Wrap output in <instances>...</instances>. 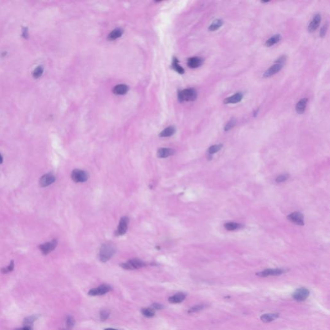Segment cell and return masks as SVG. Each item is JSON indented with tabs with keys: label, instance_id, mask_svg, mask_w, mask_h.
Listing matches in <instances>:
<instances>
[{
	"label": "cell",
	"instance_id": "1",
	"mask_svg": "<svg viewBox=\"0 0 330 330\" xmlns=\"http://www.w3.org/2000/svg\"><path fill=\"white\" fill-rule=\"evenodd\" d=\"M116 252V247L112 243L107 242L103 244L99 251V260L103 262H106L114 256Z\"/></svg>",
	"mask_w": 330,
	"mask_h": 330
},
{
	"label": "cell",
	"instance_id": "2",
	"mask_svg": "<svg viewBox=\"0 0 330 330\" xmlns=\"http://www.w3.org/2000/svg\"><path fill=\"white\" fill-rule=\"evenodd\" d=\"M197 93L194 88H187L178 93V99L180 102L193 101L197 99Z\"/></svg>",
	"mask_w": 330,
	"mask_h": 330
},
{
	"label": "cell",
	"instance_id": "3",
	"mask_svg": "<svg viewBox=\"0 0 330 330\" xmlns=\"http://www.w3.org/2000/svg\"><path fill=\"white\" fill-rule=\"evenodd\" d=\"M121 267L127 270H133L143 268L146 266V264L139 258H132L128 260L126 262H123L120 264Z\"/></svg>",
	"mask_w": 330,
	"mask_h": 330
},
{
	"label": "cell",
	"instance_id": "4",
	"mask_svg": "<svg viewBox=\"0 0 330 330\" xmlns=\"http://www.w3.org/2000/svg\"><path fill=\"white\" fill-rule=\"evenodd\" d=\"M112 290V286L108 284H102V285L98 286V288H92L88 293V295L90 296H99L105 295L106 293L111 292Z\"/></svg>",
	"mask_w": 330,
	"mask_h": 330
},
{
	"label": "cell",
	"instance_id": "5",
	"mask_svg": "<svg viewBox=\"0 0 330 330\" xmlns=\"http://www.w3.org/2000/svg\"><path fill=\"white\" fill-rule=\"evenodd\" d=\"M71 177L76 183H84L88 180V175L86 172L82 170L76 169L72 171Z\"/></svg>",
	"mask_w": 330,
	"mask_h": 330
},
{
	"label": "cell",
	"instance_id": "6",
	"mask_svg": "<svg viewBox=\"0 0 330 330\" xmlns=\"http://www.w3.org/2000/svg\"><path fill=\"white\" fill-rule=\"evenodd\" d=\"M287 270L285 269L282 268H275V269H266L264 270L261 272H258L257 274V275L261 277H265L268 276H277L280 275L285 272H286Z\"/></svg>",
	"mask_w": 330,
	"mask_h": 330
},
{
	"label": "cell",
	"instance_id": "7",
	"mask_svg": "<svg viewBox=\"0 0 330 330\" xmlns=\"http://www.w3.org/2000/svg\"><path fill=\"white\" fill-rule=\"evenodd\" d=\"M309 295V290L306 288H301L297 289L293 293V298L299 302L305 301Z\"/></svg>",
	"mask_w": 330,
	"mask_h": 330
},
{
	"label": "cell",
	"instance_id": "8",
	"mask_svg": "<svg viewBox=\"0 0 330 330\" xmlns=\"http://www.w3.org/2000/svg\"><path fill=\"white\" fill-rule=\"evenodd\" d=\"M57 242L55 239L50 242L45 243L40 246V249L44 255H47L57 247Z\"/></svg>",
	"mask_w": 330,
	"mask_h": 330
},
{
	"label": "cell",
	"instance_id": "9",
	"mask_svg": "<svg viewBox=\"0 0 330 330\" xmlns=\"http://www.w3.org/2000/svg\"><path fill=\"white\" fill-rule=\"evenodd\" d=\"M129 222V219L127 217H122L119 223L117 231L115 232L116 235H122L126 234L128 229V224Z\"/></svg>",
	"mask_w": 330,
	"mask_h": 330
},
{
	"label": "cell",
	"instance_id": "10",
	"mask_svg": "<svg viewBox=\"0 0 330 330\" xmlns=\"http://www.w3.org/2000/svg\"><path fill=\"white\" fill-rule=\"evenodd\" d=\"M288 219L290 221H292L297 224L303 226L305 224V221H304V216L301 213L298 212H295L293 213H292L288 216Z\"/></svg>",
	"mask_w": 330,
	"mask_h": 330
},
{
	"label": "cell",
	"instance_id": "11",
	"mask_svg": "<svg viewBox=\"0 0 330 330\" xmlns=\"http://www.w3.org/2000/svg\"><path fill=\"white\" fill-rule=\"evenodd\" d=\"M56 180V177H54V175L52 173H47L45 174L43 176L40 180V184L41 187H47L51 184H52Z\"/></svg>",
	"mask_w": 330,
	"mask_h": 330
},
{
	"label": "cell",
	"instance_id": "12",
	"mask_svg": "<svg viewBox=\"0 0 330 330\" xmlns=\"http://www.w3.org/2000/svg\"><path fill=\"white\" fill-rule=\"evenodd\" d=\"M282 67H283V64H282L276 63V64H274V65L270 67L266 71V72L264 73L263 76L264 77H269L272 76L276 74L277 73H278L279 72H280V71L281 70V69L282 68Z\"/></svg>",
	"mask_w": 330,
	"mask_h": 330
},
{
	"label": "cell",
	"instance_id": "13",
	"mask_svg": "<svg viewBox=\"0 0 330 330\" xmlns=\"http://www.w3.org/2000/svg\"><path fill=\"white\" fill-rule=\"evenodd\" d=\"M320 21H321V16H320V15L319 14H316L313 17L311 23H309V25L308 26V31L309 32H315L316 29L319 28V25L320 23Z\"/></svg>",
	"mask_w": 330,
	"mask_h": 330
},
{
	"label": "cell",
	"instance_id": "14",
	"mask_svg": "<svg viewBox=\"0 0 330 330\" xmlns=\"http://www.w3.org/2000/svg\"><path fill=\"white\" fill-rule=\"evenodd\" d=\"M243 98V94L241 92H237L228 98H226L224 101V104H235L242 101Z\"/></svg>",
	"mask_w": 330,
	"mask_h": 330
},
{
	"label": "cell",
	"instance_id": "15",
	"mask_svg": "<svg viewBox=\"0 0 330 330\" xmlns=\"http://www.w3.org/2000/svg\"><path fill=\"white\" fill-rule=\"evenodd\" d=\"M203 63V60L199 57H190L188 60V66L191 68H196L200 67Z\"/></svg>",
	"mask_w": 330,
	"mask_h": 330
},
{
	"label": "cell",
	"instance_id": "16",
	"mask_svg": "<svg viewBox=\"0 0 330 330\" xmlns=\"http://www.w3.org/2000/svg\"><path fill=\"white\" fill-rule=\"evenodd\" d=\"M186 295L184 293H177L176 295L170 297L168 302L171 304H179L182 302L186 299Z\"/></svg>",
	"mask_w": 330,
	"mask_h": 330
},
{
	"label": "cell",
	"instance_id": "17",
	"mask_svg": "<svg viewBox=\"0 0 330 330\" xmlns=\"http://www.w3.org/2000/svg\"><path fill=\"white\" fill-rule=\"evenodd\" d=\"M175 153L174 150L172 149V148H159L157 151V156L159 158H166L169 157L170 156H172Z\"/></svg>",
	"mask_w": 330,
	"mask_h": 330
},
{
	"label": "cell",
	"instance_id": "18",
	"mask_svg": "<svg viewBox=\"0 0 330 330\" xmlns=\"http://www.w3.org/2000/svg\"><path fill=\"white\" fill-rule=\"evenodd\" d=\"M308 99L306 98H303L301 99L296 105V111L299 114H302L305 112L306 106H307Z\"/></svg>",
	"mask_w": 330,
	"mask_h": 330
},
{
	"label": "cell",
	"instance_id": "19",
	"mask_svg": "<svg viewBox=\"0 0 330 330\" xmlns=\"http://www.w3.org/2000/svg\"><path fill=\"white\" fill-rule=\"evenodd\" d=\"M279 314L278 313H266L264 314L261 316V320L265 323H268L275 320L279 317Z\"/></svg>",
	"mask_w": 330,
	"mask_h": 330
},
{
	"label": "cell",
	"instance_id": "20",
	"mask_svg": "<svg viewBox=\"0 0 330 330\" xmlns=\"http://www.w3.org/2000/svg\"><path fill=\"white\" fill-rule=\"evenodd\" d=\"M128 87L125 85H118L114 88L113 92L117 95H124L127 93Z\"/></svg>",
	"mask_w": 330,
	"mask_h": 330
},
{
	"label": "cell",
	"instance_id": "21",
	"mask_svg": "<svg viewBox=\"0 0 330 330\" xmlns=\"http://www.w3.org/2000/svg\"><path fill=\"white\" fill-rule=\"evenodd\" d=\"M122 33H123V30L122 29H115L109 34L108 38L109 40H115L116 39L122 36Z\"/></svg>",
	"mask_w": 330,
	"mask_h": 330
},
{
	"label": "cell",
	"instance_id": "22",
	"mask_svg": "<svg viewBox=\"0 0 330 330\" xmlns=\"http://www.w3.org/2000/svg\"><path fill=\"white\" fill-rule=\"evenodd\" d=\"M281 40V36L280 34H276L271 37L269 40H268L265 43V45L268 47H270L273 45L279 43Z\"/></svg>",
	"mask_w": 330,
	"mask_h": 330
},
{
	"label": "cell",
	"instance_id": "23",
	"mask_svg": "<svg viewBox=\"0 0 330 330\" xmlns=\"http://www.w3.org/2000/svg\"><path fill=\"white\" fill-rule=\"evenodd\" d=\"M175 132H176V129H175V128L173 126H169L161 132L159 134V136L161 138L170 137L174 134Z\"/></svg>",
	"mask_w": 330,
	"mask_h": 330
},
{
	"label": "cell",
	"instance_id": "24",
	"mask_svg": "<svg viewBox=\"0 0 330 330\" xmlns=\"http://www.w3.org/2000/svg\"><path fill=\"white\" fill-rule=\"evenodd\" d=\"M223 21L222 20V19H216V20H215L209 26L208 30L210 31H215L221 28L223 26Z\"/></svg>",
	"mask_w": 330,
	"mask_h": 330
},
{
	"label": "cell",
	"instance_id": "25",
	"mask_svg": "<svg viewBox=\"0 0 330 330\" xmlns=\"http://www.w3.org/2000/svg\"><path fill=\"white\" fill-rule=\"evenodd\" d=\"M141 312L142 315L148 318L153 317V316H154L155 315H156V312H155V310L152 308H142L141 309Z\"/></svg>",
	"mask_w": 330,
	"mask_h": 330
},
{
	"label": "cell",
	"instance_id": "26",
	"mask_svg": "<svg viewBox=\"0 0 330 330\" xmlns=\"http://www.w3.org/2000/svg\"><path fill=\"white\" fill-rule=\"evenodd\" d=\"M224 228L227 230L232 231V230H237V229L241 228L242 225L241 224H238V223H236L230 222V223H228L224 224Z\"/></svg>",
	"mask_w": 330,
	"mask_h": 330
},
{
	"label": "cell",
	"instance_id": "27",
	"mask_svg": "<svg viewBox=\"0 0 330 330\" xmlns=\"http://www.w3.org/2000/svg\"><path fill=\"white\" fill-rule=\"evenodd\" d=\"M178 60L176 59V57L174 58L173 60V63H172V67H173V68L176 71V72H177L178 73L181 74H183L184 73V70L181 67L179 63H178Z\"/></svg>",
	"mask_w": 330,
	"mask_h": 330
},
{
	"label": "cell",
	"instance_id": "28",
	"mask_svg": "<svg viewBox=\"0 0 330 330\" xmlns=\"http://www.w3.org/2000/svg\"><path fill=\"white\" fill-rule=\"evenodd\" d=\"M38 318V316L37 315H32V316H29V317L25 319L24 321H23V324L25 325V326H30V325H32V324H33V322L37 320Z\"/></svg>",
	"mask_w": 330,
	"mask_h": 330
},
{
	"label": "cell",
	"instance_id": "29",
	"mask_svg": "<svg viewBox=\"0 0 330 330\" xmlns=\"http://www.w3.org/2000/svg\"><path fill=\"white\" fill-rule=\"evenodd\" d=\"M222 148H223V145H221V144L213 145V146H210L209 148L208 153L210 154H213V153H215L219 152V150H221V149Z\"/></svg>",
	"mask_w": 330,
	"mask_h": 330
},
{
	"label": "cell",
	"instance_id": "30",
	"mask_svg": "<svg viewBox=\"0 0 330 330\" xmlns=\"http://www.w3.org/2000/svg\"><path fill=\"white\" fill-rule=\"evenodd\" d=\"M67 327L68 329H72L75 325V320L72 316L68 315L67 317Z\"/></svg>",
	"mask_w": 330,
	"mask_h": 330
},
{
	"label": "cell",
	"instance_id": "31",
	"mask_svg": "<svg viewBox=\"0 0 330 330\" xmlns=\"http://www.w3.org/2000/svg\"><path fill=\"white\" fill-rule=\"evenodd\" d=\"M205 308V306L204 305H196V306H194L193 307L191 308L189 310H188V312L189 313H196V312H198L199 311H200V310L203 309L204 308Z\"/></svg>",
	"mask_w": 330,
	"mask_h": 330
},
{
	"label": "cell",
	"instance_id": "32",
	"mask_svg": "<svg viewBox=\"0 0 330 330\" xmlns=\"http://www.w3.org/2000/svg\"><path fill=\"white\" fill-rule=\"evenodd\" d=\"M110 312L107 309H103L100 312V319L101 321H105L110 316Z\"/></svg>",
	"mask_w": 330,
	"mask_h": 330
},
{
	"label": "cell",
	"instance_id": "33",
	"mask_svg": "<svg viewBox=\"0 0 330 330\" xmlns=\"http://www.w3.org/2000/svg\"><path fill=\"white\" fill-rule=\"evenodd\" d=\"M235 125H236V120L235 119H231L230 121H229L227 122V124L225 125L224 130L229 131L232 128H234Z\"/></svg>",
	"mask_w": 330,
	"mask_h": 330
},
{
	"label": "cell",
	"instance_id": "34",
	"mask_svg": "<svg viewBox=\"0 0 330 330\" xmlns=\"http://www.w3.org/2000/svg\"><path fill=\"white\" fill-rule=\"evenodd\" d=\"M43 72V68L42 67H37L34 71L33 72V76L35 78H38L40 77Z\"/></svg>",
	"mask_w": 330,
	"mask_h": 330
},
{
	"label": "cell",
	"instance_id": "35",
	"mask_svg": "<svg viewBox=\"0 0 330 330\" xmlns=\"http://www.w3.org/2000/svg\"><path fill=\"white\" fill-rule=\"evenodd\" d=\"M14 261H11L10 264L7 267L4 268H3L2 270V272L3 274H7L9 272H10V271H12L13 270V269H14Z\"/></svg>",
	"mask_w": 330,
	"mask_h": 330
},
{
	"label": "cell",
	"instance_id": "36",
	"mask_svg": "<svg viewBox=\"0 0 330 330\" xmlns=\"http://www.w3.org/2000/svg\"><path fill=\"white\" fill-rule=\"evenodd\" d=\"M288 178H289L288 174H283V175H281V176H279V177H277L276 178L275 181L278 183H282V182H284V181H286V180H288Z\"/></svg>",
	"mask_w": 330,
	"mask_h": 330
},
{
	"label": "cell",
	"instance_id": "37",
	"mask_svg": "<svg viewBox=\"0 0 330 330\" xmlns=\"http://www.w3.org/2000/svg\"><path fill=\"white\" fill-rule=\"evenodd\" d=\"M152 308H153L154 310H161V309H163L165 308V306L163 305H162V304L161 303H158V302H156V303H153L152 305Z\"/></svg>",
	"mask_w": 330,
	"mask_h": 330
},
{
	"label": "cell",
	"instance_id": "38",
	"mask_svg": "<svg viewBox=\"0 0 330 330\" xmlns=\"http://www.w3.org/2000/svg\"><path fill=\"white\" fill-rule=\"evenodd\" d=\"M327 30H328V25H325L323 26L320 30V36L321 37H324L326 36Z\"/></svg>",
	"mask_w": 330,
	"mask_h": 330
},
{
	"label": "cell",
	"instance_id": "39",
	"mask_svg": "<svg viewBox=\"0 0 330 330\" xmlns=\"http://www.w3.org/2000/svg\"><path fill=\"white\" fill-rule=\"evenodd\" d=\"M286 61V56H282L279 57L278 59L275 61L276 63H280V64H284Z\"/></svg>",
	"mask_w": 330,
	"mask_h": 330
},
{
	"label": "cell",
	"instance_id": "40",
	"mask_svg": "<svg viewBox=\"0 0 330 330\" xmlns=\"http://www.w3.org/2000/svg\"><path fill=\"white\" fill-rule=\"evenodd\" d=\"M15 330H32V329L30 326H24L22 328H17V329H16Z\"/></svg>",
	"mask_w": 330,
	"mask_h": 330
},
{
	"label": "cell",
	"instance_id": "41",
	"mask_svg": "<svg viewBox=\"0 0 330 330\" xmlns=\"http://www.w3.org/2000/svg\"><path fill=\"white\" fill-rule=\"evenodd\" d=\"M3 163V157L1 155V153H0V164H2Z\"/></svg>",
	"mask_w": 330,
	"mask_h": 330
},
{
	"label": "cell",
	"instance_id": "42",
	"mask_svg": "<svg viewBox=\"0 0 330 330\" xmlns=\"http://www.w3.org/2000/svg\"><path fill=\"white\" fill-rule=\"evenodd\" d=\"M104 330H118V329H114V328H107Z\"/></svg>",
	"mask_w": 330,
	"mask_h": 330
},
{
	"label": "cell",
	"instance_id": "43",
	"mask_svg": "<svg viewBox=\"0 0 330 330\" xmlns=\"http://www.w3.org/2000/svg\"><path fill=\"white\" fill-rule=\"evenodd\" d=\"M60 330H67V329H60Z\"/></svg>",
	"mask_w": 330,
	"mask_h": 330
}]
</instances>
